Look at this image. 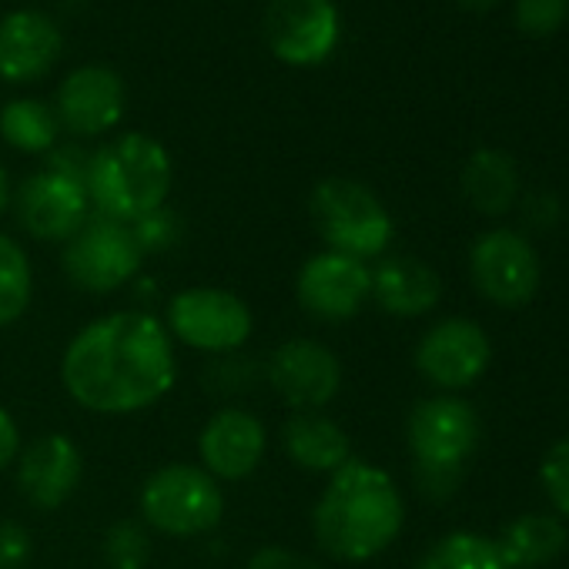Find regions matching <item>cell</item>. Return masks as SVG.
Listing matches in <instances>:
<instances>
[{"mask_svg":"<svg viewBox=\"0 0 569 569\" xmlns=\"http://www.w3.org/2000/svg\"><path fill=\"white\" fill-rule=\"evenodd\" d=\"M569 18V0H516V28L529 38H546Z\"/></svg>","mask_w":569,"mask_h":569,"instance_id":"obj_28","label":"cell"},{"mask_svg":"<svg viewBox=\"0 0 569 569\" xmlns=\"http://www.w3.org/2000/svg\"><path fill=\"white\" fill-rule=\"evenodd\" d=\"M281 442L289 459L309 472H336L352 459V442L346 429L322 412H296L281 426Z\"/></svg>","mask_w":569,"mask_h":569,"instance_id":"obj_20","label":"cell"},{"mask_svg":"<svg viewBox=\"0 0 569 569\" xmlns=\"http://www.w3.org/2000/svg\"><path fill=\"white\" fill-rule=\"evenodd\" d=\"M462 194L482 214H502L519 194V174L506 151L479 148L462 168Z\"/></svg>","mask_w":569,"mask_h":569,"instance_id":"obj_21","label":"cell"},{"mask_svg":"<svg viewBox=\"0 0 569 569\" xmlns=\"http://www.w3.org/2000/svg\"><path fill=\"white\" fill-rule=\"evenodd\" d=\"M124 114V84L104 64L78 68L58 91V121L78 138H98L111 131Z\"/></svg>","mask_w":569,"mask_h":569,"instance_id":"obj_17","label":"cell"},{"mask_svg":"<svg viewBox=\"0 0 569 569\" xmlns=\"http://www.w3.org/2000/svg\"><path fill=\"white\" fill-rule=\"evenodd\" d=\"M84 188L98 214L131 224L164 204L171 158L151 134H121L91 154Z\"/></svg>","mask_w":569,"mask_h":569,"instance_id":"obj_3","label":"cell"},{"mask_svg":"<svg viewBox=\"0 0 569 569\" xmlns=\"http://www.w3.org/2000/svg\"><path fill=\"white\" fill-rule=\"evenodd\" d=\"M164 329L171 339L184 342L188 349L208 356H231L248 342L254 319L241 296L201 284V289H184L171 296L164 312Z\"/></svg>","mask_w":569,"mask_h":569,"instance_id":"obj_7","label":"cell"},{"mask_svg":"<svg viewBox=\"0 0 569 569\" xmlns=\"http://www.w3.org/2000/svg\"><path fill=\"white\" fill-rule=\"evenodd\" d=\"M469 274L482 299L499 309H519L539 289V258L519 231L492 228L472 241Z\"/></svg>","mask_w":569,"mask_h":569,"instance_id":"obj_9","label":"cell"},{"mask_svg":"<svg viewBox=\"0 0 569 569\" xmlns=\"http://www.w3.org/2000/svg\"><path fill=\"white\" fill-rule=\"evenodd\" d=\"M14 211L21 228L38 241H68L91 214V198L84 181L61 171H38L21 181L14 194Z\"/></svg>","mask_w":569,"mask_h":569,"instance_id":"obj_13","label":"cell"},{"mask_svg":"<svg viewBox=\"0 0 569 569\" xmlns=\"http://www.w3.org/2000/svg\"><path fill=\"white\" fill-rule=\"evenodd\" d=\"M299 306L322 322H346L372 299V268L342 251L312 254L296 278Z\"/></svg>","mask_w":569,"mask_h":569,"instance_id":"obj_12","label":"cell"},{"mask_svg":"<svg viewBox=\"0 0 569 569\" xmlns=\"http://www.w3.org/2000/svg\"><path fill=\"white\" fill-rule=\"evenodd\" d=\"M8 204H11V178H8L4 164H0V214L8 211Z\"/></svg>","mask_w":569,"mask_h":569,"instance_id":"obj_34","label":"cell"},{"mask_svg":"<svg viewBox=\"0 0 569 569\" xmlns=\"http://www.w3.org/2000/svg\"><path fill=\"white\" fill-rule=\"evenodd\" d=\"M496 549L509 569H539L566 549V529L556 516L526 512L502 529Z\"/></svg>","mask_w":569,"mask_h":569,"instance_id":"obj_22","label":"cell"},{"mask_svg":"<svg viewBox=\"0 0 569 569\" xmlns=\"http://www.w3.org/2000/svg\"><path fill=\"white\" fill-rule=\"evenodd\" d=\"M342 34L336 0H268L264 41L281 64L316 68L332 58Z\"/></svg>","mask_w":569,"mask_h":569,"instance_id":"obj_8","label":"cell"},{"mask_svg":"<svg viewBox=\"0 0 569 569\" xmlns=\"http://www.w3.org/2000/svg\"><path fill=\"white\" fill-rule=\"evenodd\" d=\"M64 274L78 292L111 296L141 271L144 254L131 234V224L108 214H88V221L64 241Z\"/></svg>","mask_w":569,"mask_h":569,"instance_id":"obj_6","label":"cell"},{"mask_svg":"<svg viewBox=\"0 0 569 569\" xmlns=\"http://www.w3.org/2000/svg\"><path fill=\"white\" fill-rule=\"evenodd\" d=\"M489 359H492L489 336L469 319H446L432 326L416 349L419 372L439 389L472 386L489 369Z\"/></svg>","mask_w":569,"mask_h":569,"instance_id":"obj_14","label":"cell"},{"mask_svg":"<svg viewBox=\"0 0 569 569\" xmlns=\"http://www.w3.org/2000/svg\"><path fill=\"white\" fill-rule=\"evenodd\" d=\"M141 519L154 532L191 539L211 532L224 516V492L201 466L171 462L151 472L138 496Z\"/></svg>","mask_w":569,"mask_h":569,"instance_id":"obj_5","label":"cell"},{"mask_svg":"<svg viewBox=\"0 0 569 569\" xmlns=\"http://www.w3.org/2000/svg\"><path fill=\"white\" fill-rule=\"evenodd\" d=\"M522 211L529 214V221H532L536 228H549V224H556L559 204H556V198H549V194H532V198L526 201Z\"/></svg>","mask_w":569,"mask_h":569,"instance_id":"obj_33","label":"cell"},{"mask_svg":"<svg viewBox=\"0 0 569 569\" xmlns=\"http://www.w3.org/2000/svg\"><path fill=\"white\" fill-rule=\"evenodd\" d=\"M81 476H84V456L78 442L61 432H48L34 439L18 456L21 496L41 512L61 509L81 486Z\"/></svg>","mask_w":569,"mask_h":569,"instance_id":"obj_16","label":"cell"},{"mask_svg":"<svg viewBox=\"0 0 569 569\" xmlns=\"http://www.w3.org/2000/svg\"><path fill=\"white\" fill-rule=\"evenodd\" d=\"M34 296V271H31V258L28 251L8 238L0 234V329L14 326Z\"/></svg>","mask_w":569,"mask_h":569,"instance_id":"obj_24","label":"cell"},{"mask_svg":"<svg viewBox=\"0 0 569 569\" xmlns=\"http://www.w3.org/2000/svg\"><path fill=\"white\" fill-rule=\"evenodd\" d=\"M61 58V31L41 11H14L0 21V78L28 84L44 78Z\"/></svg>","mask_w":569,"mask_h":569,"instance_id":"obj_18","label":"cell"},{"mask_svg":"<svg viewBox=\"0 0 569 569\" xmlns=\"http://www.w3.org/2000/svg\"><path fill=\"white\" fill-rule=\"evenodd\" d=\"M18 456H21V429L14 422V416L0 406V472H4Z\"/></svg>","mask_w":569,"mask_h":569,"instance_id":"obj_32","label":"cell"},{"mask_svg":"<svg viewBox=\"0 0 569 569\" xmlns=\"http://www.w3.org/2000/svg\"><path fill=\"white\" fill-rule=\"evenodd\" d=\"M31 556H34L31 532L14 519H0V569H24Z\"/></svg>","mask_w":569,"mask_h":569,"instance_id":"obj_30","label":"cell"},{"mask_svg":"<svg viewBox=\"0 0 569 569\" xmlns=\"http://www.w3.org/2000/svg\"><path fill=\"white\" fill-rule=\"evenodd\" d=\"M178 379L174 342L148 312H111L84 326L61 359L68 396L98 416H131L158 406Z\"/></svg>","mask_w":569,"mask_h":569,"instance_id":"obj_1","label":"cell"},{"mask_svg":"<svg viewBox=\"0 0 569 569\" xmlns=\"http://www.w3.org/2000/svg\"><path fill=\"white\" fill-rule=\"evenodd\" d=\"M248 569H322L316 559L296 552V549H284V546H261L251 559Z\"/></svg>","mask_w":569,"mask_h":569,"instance_id":"obj_31","label":"cell"},{"mask_svg":"<svg viewBox=\"0 0 569 569\" xmlns=\"http://www.w3.org/2000/svg\"><path fill=\"white\" fill-rule=\"evenodd\" d=\"M58 134H61L58 111L48 108L44 101L21 98V101H11L4 111H0V138L24 154L54 151Z\"/></svg>","mask_w":569,"mask_h":569,"instance_id":"obj_23","label":"cell"},{"mask_svg":"<svg viewBox=\"0 0 569 569\" xmlns=\"http://www.w3.org/2000/svg\"><path fill=\"white\" fill-rule=\"evenodd\" d=\"M104 562L108 569H148L151 562V532L138 519H121L104 532Z\"/></svg>","mask_w":569,"mask_h":569,"instance_id":"obj_26","label":"cell"},{"mask_svg":"<svg viewBox=\"0 0 569 569\" xmlns=\"http://www.w3.org/2000/svg\"><path fill=\"white\" fill-rule=\"evenodd\" d=\"M406 506L392 476L372 462L349 459L322 489L312 529L319 546L342 562H366L386 552L402 532Z\"/></svg>","mask_w":569,"mask_h":569,"instance_id":"obj_2","label":"cell"},{"mask_svg":"<svg viewBox=\"0 0 569 569\" xmlns=\"http://www.w3.org/2000/svg\"><path fill=\"white\" fill-rule=\"evenodd\" d=\"M419 569H509L492 539L479 532L442 536L419 562Z\"/></svg>","mask_w":569,"mask_h":569,"instance_id":"obj_25","label":"cell"},{"mask_svg":"<svg viewBox=\"0 0 569 569\" xmlns=\"http://www.w3.org/2000/svg\"><path fill=\"white\" fill-rule=\"evenodd\" d=\"M268 449V432L261 426L258 416H251L248 409H218L201 436H198V452L204 462V472L221 479V482H238L248 479Z\"/></svg>","mask_w":569,"mask_h":569,"instance_id":"obj_15","label":"cell"},{"mask_svg":"<svg viewBox=\"0 0 569 569\" xmlns=\"http://www.w3.org/2000/svg\"><path fill=\"white\" fill-rule=\"evenodd\" d=\"M264 379L292 412H319L342 389V362L316 339H289L271 352Z\"/></svg>","mask_w":569,"mask_h":569,"instance_id":"obj_11","label":"cell"},{"mask_svg":"<svg viewBox=\"0 0 569 569\" xmlns=\"http://www.w3.org/2000/svg\"><path fill=\"white\" fill-rule=\"evenodd\" d=\"M439 296H442V281L436 268L419 258L396 254V258H382L372 268V299L389 316L399 319L426 316L439 306Z\"/></svg>","mask_w":569,"mask_h":569,"instance_id":"obj_19","label":"cell"},{"mask_svg":"<svg viewBox=\"0 0 569 569\" xmlns=\"http://www.w3.org/2000/svg\"><path fill=\"white\" fill-rule=\"evenodd\" d=\"M181 218L171 211V208H154L151 214H144V218H138V221H131V234H134V241H138V248H141V254L148 258V254H161V251H171L178 241H181Z\"/></svg>","mask_w":569,"mask_h":569,"instance_id":"obj_27","label":"cell"},{"mask_svg":"<svg viewBox=\"0 0 569 569\" xmlns=\"http://www.w3.org/2000/svg\"><path fill=\"white\" fill-rule=\"evenodd\" d=\"M309 211L329 251H342L359 261L382 254L396 234L392 214L379 201V194L352 178L319 181L312 191Z\"/></svg>","mask_w":569,"mask_h":569,"instance_id":"obj_4","label":"cell"},{"mask_svg":"<svg viewBox=\"0 0 569 569\" xmlns=\"http://www.w3.org/2000/svg\"><path fill=\"white\" fill-rule=\"evenodd\" d=\"M406 436L416 456V469L462 472L466 459L479 442V416L469 402L452 396L426 399L409 412Z\"/></svg>","mask_w":569,"mask_h":569,"instance_id":"obj_10","label":"cell"},{"mask_svg":"<svg viewBox=\"0 0 569 569\" xmlns=\"http://www.w3.org/2000/svg\"><path fill=\"white\" fill-rule=\"evenodd\" d=\"M539 479H542V489H546L549 502L556 506V512L569 516V439H559L542 456Z\"/></svg>","mask_w":569,"mask_h":569,"instance_id":"obj_29","label":"cell"},{"mask_svg":"<svg viewBox=\"0 0 569 569\" xmlns=\"http://www.w3.org/2000/svg\"><path fill=\"white\" fill-rule=\"evenodd\" d=\"M462 8H472V11H486V8H492V4H499V0H459Z\"/></svg>","mask_w":569,"mask_h":569,"instance_id":"obj_35","label":"cell"}]
</instances>
